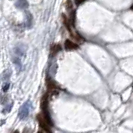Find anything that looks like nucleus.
Instances as JSON below:
<instances>
[{"instance_id": "f257e3e1", "label": "nucleus", "mask_w": 133, "mask_h": 133, "mask_svg": "<svg viewBox=\"0 0 133 133\" xmlns=\"http://www.w3.org/2000/svg\"><path fill=\"white\" fill-rule=\"evenodd\" d=\"M41 109H42V115L44 116V118L49 123L50 126H52V121H51V117L48 111V93L44 94L42 99H41Z\"/></svg>"}, {"instance_id": "f03ea898", "label": "nucleus", "mask_w": 133, "mask_h": 133, "mask_svg": "<svg viewBox=\"0 0 133 133\" xmlns=\"http://www.w3.org/2000/svg\"><path fill=\"white\" fill-rule=\"evenodd\" d=\"M37 121L39 123V126L42 128V130H44L47 133H52L51 131V126L49 125V123L46 121V119L44 118V116L42 114H38L37 115Z\"/></svg>"}, {"instance_id": "7ed1b4c3", "label": "nucleus", "mask_w": 133, "mask_h": 133, "mask_svg": "<svg viewBox=\"0 0 133 133\" xmlns=\"http://www.w3.org/2000/svg\"><path fill=\"white\" fill-rule=\"evenodd\" d=\"M46 83H47V88L50 90V91H52L53 94H58V91H56V83L54 82L53 80H51L49 77H47L46 78Z\"/></svg>"}, {"instance_id": "20e7f679", "label": "nucleus", "mask_w": 133, "mask_h": 133, "mask_svg": "<svg viewBox=\"0 0 133 133\" xmlns=\"http://www.w3.org/2000/svg\"><path fill=\"white\" fill-rule=\"evenodd\" d=\"M64 47L66 50H75L78 48V44L75 43V42H72L71 40H68L67 39L64 43Z\"/></svg>"}, {"instance_id": "39448f33", "label": "nucleus", "mask_w": 133, "mask_h": 133, "mask_svg": "<svg viewBox=\"0 0 133 133\" xmlns=\"http://www.w3.org/2000/svg\"><path fill=\"white\" fill-rule=\"evenodd\" d=\"M28 1L27 0H17L15 3V6L19 9H26L28 7Z\"/></svg>"}, {"instance_id": "423d86ee", "label": "nucleus", "mask_w": 133, "mask_h": 133, "mask_svg": "<svg viewBox=\"0 0 133 133\" xmlns=\"http://www.w3.org/2000/svg\"><path fill=\"white\" fill-rule=\"evenodd\" d=\"M27 105H28V102H27L26 104H25L24 106L21 108V110H20L19 116H20V118H21V119H23V118H26L27 115H28V113H29V109H28Z\"/></svg>"}, {"instance_id": "0eeeda50", "label": "nucleus", "mask_w": 133, "mask_h": 133, "mask_svg": "<svg viewBox=\"0 0 133 133\" xmlns=\"http://www.w3.org/2000/svg\"><path fill=\"white\" fill-rule=\"evenodd\" d=\"M61 50V46L59 44H54L53 46L51 47V56H54L55 54H57Z\"/></svg>"}, {"instance_id": "6e6552de", "label": "nucleus", "mask_w": 133, "mask_h": 133, "mask_svg": "<svg viewBox=\"0 0 133 133\" xmlns=\"http://www.w3.org/2000/svg\"><path fill=\"white\" fill-rule=\"evenodd\" d=\"M26 18H27V27L30 28L31 24H32V15L29 13V12H26Z\"/></svg>"}, {"instance_id": "1a4fd4ad", "label": "nucleus", "mask_w": 133, "mask_h": 133, "mask_svg": "<svg viewBox=\"0 0 133 133\" xmlns=\"http://www.w3.org/2000/svg\"><path fill=\"white\" fill-rule=\"evenodd\" d=\"M66 9L69 12L73 11V5H72V1L71 0H66Z\"/></svg>"}, {"instance_id": "9d476101", "label": "nucleus", "mask_w": 133, "mask_h": 133, "mask_svg": "<svg viewBox=\"0 0 133 133\" xmlns=\"http://www.w3.org/2000/svg\"><path fill=\"white\" fill-rule=\"evenodd\" d=\"M8 89H9V83H5L4 86H3V88H2V90H3L4 92H6Z\"/></svg>"}, {"instance_id": "9b49d317", "label": "nucleus", "mask_w": 133, "mask_h": 133, "mask_svg": "<svg viewBox=\"0 0 133 133\" xmlns=\"http://www.w3.org/2000/svg\"><path fill=\"white\" fill-rule=\"evenodd\" d=\"M83 2H85V0H75L76 5H80V4H82Z\"/></svg>"}, {"instance_id": "f8f14e48", "label": "nucleus", "mask_w": 133, "mask_h": 133, "mask_svg": "<svg viewBox=\"0 0 133 133\" xmlns=\"http://www.w3.org/2000/svg\"><path fill=\"white\" fill-rule=\"evenodd\" d=\"M13 133H19V131H18V130H15Z\"/></svg>"}, {"instance_id": "ddd939ff", "label": "nucleus", "mask_w": 133, "mask_h": 133, "mask_svg": "<svg viewBox=\"0 0 133 133\" xmlns=\"http://www.w3.org/2000/svg\"><path fill=\"white\" fill-rule=\"evenodd\" d=\"M38 133H43V132H42V131H39V132H38Z\"/></svg>"}]
</instances>
